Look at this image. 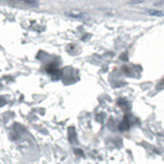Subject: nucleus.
I'll use <instances>...</instances> for the list:
<instances>
[{
    "mask_svg": "<svg viewBox=\"0 0 164 164\" xmlns=\"http://www.w3.org/2000/svg\"><path fill=\"white\" fill-rule=\"evenodd\" d=\"M11 1H17V3H22L25 5H36L37 0H11Z\"/></svg>",
    "mask_w": 164,
    "mask_h": 164,
    "instance_id": "obj_1",
    "label": "nucleus"
},
{
    "mask_svg": "<svg viewBox=\"0 0 164 164\" xmlns=\"http://www.w3.org/2000/svg\"><path fill=\"white\" fill-rule=\"evenodd\" d=\"M148 13H149V15H154V16H163V13L158 10H149Z\"/></svg>",
    "mask_w": 164,
    "mask_h": 164,
    "instance_id": "obj_2",
    "label": "nucleus"
},
{
    "mask_svg": "<svg viewBox=\"0 0 164 164\" xmlns=\"http://www.w3.org/2000/svg\"><path fill=\"white\" fill-rule=\"evenodd\" d=\"M137 3H141V0H131L130 4H137Z\"/></svg>",
    "mask_w": 164,
    "mask_h": 164,
    "instance_id": "obj_3",
    "label": "nucleus"
}]
</instances>
